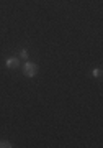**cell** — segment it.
Segmentation results:
<instances>
[{"mask_svg":"<svg viewBox=\"0 0 103 148\" xmlns=\"http://www.w3.org/2000/svg\"><path fill=\"white\" fill-rule=\"evenodd\" d=\"M23 73H25V76H28V77H33V76L38 73L36 64H33V63H25V66H23Z\"/></svg>","mask_w":103,"mask_h":148,"instance_id":"obj_1","label":"cell"},{"mask_svg":"<svg viewBox=\"0 0 103 148\" xmlns=\"http://www.w3.org/2000/svg\"><path fill=\"white\" fill-rule=\"evenodd\" d=\"M20 56H21L23 59H26V58H28V51H26V49H23V51L20 53Z\"/></svg>","mask_w":103,"mask_h":148,"instance_id":"obj_5","label":"cell"},{"mask_svg":"<svg viewBox=\"0 0 103 148\" xmlns=\"http://www.w3.org/2000/svg\"><path fill=\"white\" fill-rule=\"evenodd\" d=\"M16 66H18V59L12 58V59L7 61V68H16Z\"/></svg>","mask_w":103,"mask_h":148,"instance_id":"obj_2","label":"cell"},{"mask_svg":"<svg viewBox=\"0 0 103 148\" xmlns=\"http://www.w3.org/2000/svg\"><path fill=\"white\" fill-rule=\"evenodd\" d=\"M12 145L8 142H0V148H10Z\"/></svg>","mask_w":103,"mask_h":148,"instance_id":"obj_3","label":"cell"},{"mask_svg":"<svg viewBox=\"0 0 103 148\" xmlns=\"http://www.w3.org/2000/svg\"><path fill=\"white\" fill-rule=\"evenodd\" d=\"M93 76H95V77H102V69H95V71H93Z\"/></svg>","mask_w":103,"mask_h":148,"instance_id":"obj_4","label":"cell"}]
</instances>
